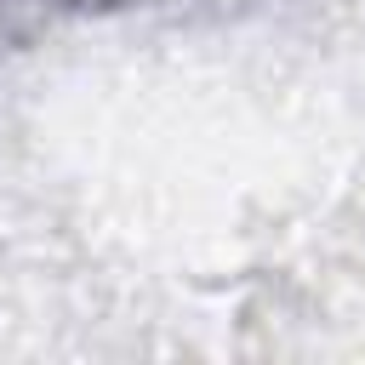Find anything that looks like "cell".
<instances>
[{
  "instance_id": "obj_1",
  "label": "cell",
  "mask_w": 365,
  "mask_h": 365,
  "mask_svg": "<svg viewBox=\"0 0 365 365\" xmlns=\"http://www.w3.org/2000/svg\"><path fill=\"white\" fill-rule=\"evenodd\" d=\"M57 6H108V0H57Z\"/></svg>"
}]
</instances>
